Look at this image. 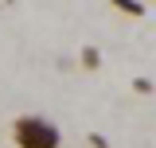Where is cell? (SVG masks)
I'll use <instances>...</instances> for the list:
<instances>
[{"label":"cell","mask_w":156,"mask_h":148,"mask_svg":"<svg viewBox=\"0 0 156 148\" xmlns=\"http://www.w3.org/2000/svg\"><path fill=\"white\" fill-rule=\"evenodd\" d=\"M98 62H101V55H98L94 47H86V51H82V66H86V70H98Z\"/></svg>","instance_id":"3957f363"},{"label":"cell","mask_w":156,"mask_h":148,"mask_svg":"<svg viewBox=\"0 0 156 148\" xmlns=\"http://www.w3.org/2000/svg\"><path fill=\"white\" fill-rule=\"evenodd\" d=\"M90 148H109V144H105V136H98V132H90Z\"/></svg>","instance_id":"5b68a950"},{"label":"cell","mask_w":156,"mask_h":148,"mask_svg":"<svg viewBox=\"0 0 156 148\" xmlns=\"http://www.w3.org/2000/svg\"><path fill=\"white\" fill-rule=\"evenodd\" d=\"M109 8H117L121 16H144V12H148L140 0H109Z\"/></svg>","instance_id":"7a4b0ae2"},{"label":"cell","mask_w":156,"mask_h":148,"mask_svg":"<svg viewBox=\"0 0 156 148\" xmlns=\"http://www.w3.org/2000/svg\"><path fill=\"white\" fill-rule=\"evenodd\" d=\"M133 90H136V93H152V82H148V78H136Z\"/></svg>","instance_id":"277c9868"},{"label":"cell","mask_w":156,"mask_h":148,"mask_svg":"<svg viewBox=\"0 0 156 148\" xmlns=\"http://www.w3.org/2000/svg\"><path fill=\"white\" fill-rule=\"evenodd\" d=\"M12 140H16V148H58L62 144V132H58L55 121L27 113V117L12 121Z\"/></svg>","instance_id":"6da1fadb"}]
</instances>
